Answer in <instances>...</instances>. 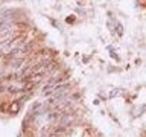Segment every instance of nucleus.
Wrapping results in <instances>:
<instances>
[{
  "label": "nucleus",
  "instance_id": "nucleus-1",
  "mask_svg": "<svg viewBox=\"0 0 146 137\" xmlns=\"http://www.w3.org/2000/svg\"><path fill=\"white\" fill-rule=\"evenodd\" d=\"M18 110H20V102L18 100H14V102L9 104V113L11 114H17Z\"/></svg>",
  "mask_w": 146,
  "mask_h": 137
},
{
  "label": "nucleus",
  "instance_id": "nucleus-2",
  "mask_svg": "<svg viewBox=\"0 0 146 137\" xmlns=\"http://www.w3.org/2000/svg\"><path fill=\"white\" fill-rule=\"evenodd\" d=\"M117 93H119V90H113L111 93H110V98H114V96H116Z\"/></svg>",
  "mask_w": 146,
  "mask_h": 137
}]
</instances>
